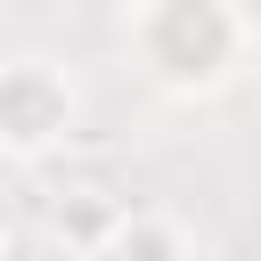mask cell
Returning <instances> with one entry per match:
<instances>
[{"mask_svg":"<svg viewBox=\"0 0 261 261\" xmlns=\"http://www.w3.org/2000/svg\"><path fill=\"white\" fill-rule=\"evenodd\" d=\"M73 130H82V82L49 49H8L0 57V155L41 163L73 147Z\"/></svg>","mask_w":261,"mask_h":261,"instance_id":"7a4b0ae2","label":"cell"},{"mask_svg":"<svg viewBox=\"0 0 261 261\" xmlns=\"http://www.w3.org/2000/svg\"><path fill=\"white\" fill-rule=\"evenodd\" d=\"M122 49L163 98L196 106L253 65L261 33L237 0H122Z\"/></svg>","mask_w":261,"mask_h":261,"instance_id":"6da1fadb","label":"cell"},{"mask_svg":"<svg viewBox=\"0 0 261 261\" xmlns=\"http://www.w3.org/2000/svg\"><path fill=\"white\" fill-rule=\"evenodd\" d=\"M130 196L122 188H98V179H82V188H57L49 204H41V228H49V245L57 253H73V261H106L114 253V237L130 228Z\"/></svg>","mask_w":261,"mask_h":261,"instance_id":"3957f363","label":"cell"},{"mask_svg":"<svg viewBox=\"0 0 261 261\" xmlns=\"http://www.w3.org/2000/svg\"><path fill=\"white\" fill-rule=\"evenodd\" d=\"M0 261H8V237H0Z\"/></svg>","mask_w":261,"mask_h":261,"instance_id":"5b68a950","label":"cell"},{"mask_svg":"<svg viewBox=\"0 0 261 261\" xmlns=\"http://www.w3.org/2000/svg\"><path fill=\"white\" fill-rule=\"evenodd\" d=\"M106 261H204V245H196V228H188L179 212L139 204V212H130V228L114 237V253H106Z\"/></svg>","mask_w":261,"mask_h":261,"instance_id":"277c9868","label":"cell"}]
</instances>
